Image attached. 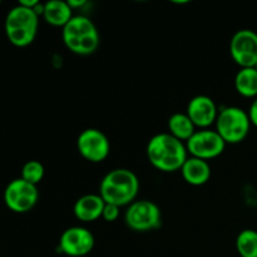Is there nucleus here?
<instances>
[{"label": "nucleus", "instance_id": "f257e3e1", "mask_svg": "<svg viewBox=\"0 0 257 257\" xmlns=\"http://www.w3.org/2000/svg\"><path fill=\"white\" fill-rule=\"evenodd\" d=\"M147 157L151 165L161 172L181 171L188 158L186 143L171 136L170 133H158L153 136L147 145Z\"/></svg>", "mask_w": 257, "mask_h": 257}, {"label": "nucleus", "instance_id": "f03ea898", "mask_svg": "<svg viewBox=\"0 0 257 257\" xmlns=\"http://www.w3.org/2000/svg\"><path fill=\"white\" fill-rule=\"evenodd\" d=\"M140 191V180L133 171L128 168H115L102 178L99 196L105 203L118 207L130 206L136 201Z\"/></svg>", "mask_w": 257, "mask_h": 257}, {"label": "nucleus", "instance_id": "7ed1b4c3", "mask_svg": "<svg viewBox=\"0 0 257 257\" xmlns=\"http://www.w3.org/2000/svg\"><path fill=\"white\" fill-rule=\"evenodd\" d=\"M63 43L77 55H90L100 43L99 32L94 23L84 15H74L62 30Z\"/></svg>", "mask_w": 257, "mask_h": 257}, {"label": "nucleus", "instance_id": "20e7f679", "mask_svg": "<svg viewBox=\"0 0 257 257\" xmlns=\"http://www.w3.org/2000/svg\"><path fill=\"white\" fill-rule=\"evenodd\" d=\"M4 29L8 40L14 47H28L37 38L39 29V15L33 9L17 4L8 12Z\"/></svg>", "mask_w": 257, "mask_h": 257}, {"label": "nucleus", "instance_id": "39448f33", "mask_svg": "<svg viewBox=\"0 0 257 257\" xmlns=\"http://www.w3.org/2000/svg\"><path fill=\"white\" fill-rule=\"evenodd\" d=\"M215 125L216 132L222 137L226 145H237L247 137L251 120L246 110L231 105L222 108L218 112Z\"/></svg>", "mask_w": 257, "mask_h": 257}, {"label": "nucleus", "instance_id": "423d86ee", "mask_svg": "<svg viewBox=\"0 0 257 257\" xmlns=\"http://www.w3.org/2000/svg\"><path fill=\"white\" fill-rule=\"evenodd\" d=\"M124 222L136 232H148L160 227L162 223V212L153 201L138 200L127 207Z\"/></svg>", "mask_w": 257, "mask_h": 257}, {"label": "nucleus", "instance_id": "0eeeda50", "mask_svg": "<svg viewBox=\"0 0 257 257\" xmlns=\"http://www.w3.org/2000/svg\"><path fill=\"white\" fill-rule=\"evenodd\" d=\"M39 200V191L35 185L23 178H15L8 183L4 191L5 206L15 213H27L34 208Z\"/></svg>", "mask_w": 257, "mask_h": 257}, {"label": "nucleus", "instance_id": "6e6552de", "mask_svg": "<svg viewBox=\"0 0 257 257\" xmlns=\"http://www.w3.org/2000/svg\"><path fill=\"white\" fill-rule=\"evenodd\" d=\"M226 142L222 140L216 130H200L186 142V148L191 157L210 161L222 155Z\"/></svg>", "mask_w": 257, "mask_h": 257}, {"label": "nucleus", "instance_id": "1a4fd4ad", "mask_svg": "<svg viewBox=\"0 0 257 257\" xmlns=\"http://www.w3.org/2000/svg\"><path fill=\"white\" fill-rule=\"evenodd\" d=\"M77 148L79 155L88 162L100 163L109 156L110 143L102 131L87 128L78 136Z\"/></svg>", "mask_w": 257, "mask_h": 257}, {"label": "nucleus", "instance_id": "9d476101", "mask_svg": "<svg viewBox=\"0 0 257 257\" xmlns=\"http://www.w3.org/2000/svg\"><path fill=\"white\" fill-rule=\"evenodd\" d=\"M94 236L88 228L73 226L63 231L58 251L68 257H85L94 248Z\"/></svg>", "mask_w": 257, "mask_h": 257}, {"label": "nucleus", "instance_id": "9b49d317", "mask_svg": "<svg viewBox=\"0 0 257 257\" xmlns=\"http://www.w3.org/2000/svg\"><path fill=\"white\" fill-rule=\"evenodd\" d=\"M230 54L240 68H253L257 63V33L237 30L230 40Z\"/></svg>", "mask_w": 257, "mask_h": 257}, {"label": "nucleus", "instance_id": "f8f14e48", "mask_svg": "<svg viewBox=\"0 0 257 257\" xmlns=\"http://www.w3.org/2000/svg\"><path fill=\"white\" fill-rule=\"evenodd\" d=\"M220 110L217 109L215 100L208 95H196L188 102L187 115L192 120L196 128L207 130L210 125L215 124Z\"/></svg>", "mask_w": 257, "mask_h": 257}, {"label": "nucleus", "instance_id": "ddd939ff", "mask_svg": "<svg viewBox=\"0 0 257 257\" xmlns=\"http://www.w3.org/2000/svg\"><path fill=\"white\" fill-rule=\"evenodd\" d=\"M105 202L99 193H89L78 198L73 207L74 216L82 222H94L98 218H102L103 208Z\"/></svg>", "mask_w": 257, "mask_h": 257}, {"label": "nucleus", "instance_id": "4468645a", "mask_svg": "<svg viewBox=\"0 0 257 257\" xmlns=\"http://www.w3.org/2000/svg\"><path fill=\"white\" fill-rule=\"evenodd\" d=\"M182 177L188 185L202 186L210 181L211 166L207 161L196 157H188L181 168Z\"/></svg>", "mask_w": 257, "mask_h": 257}, {"label": "nucleus", "instance_id": "2eb2a0df", "mask_svg": "<svg viewBox=\"0 0 257 257\" xmlns=\"http://www.w3.org/2000/svg\"><path fill=\"white\" fill-rule=\"evenodd\" d=\"M42 17L48 24L53 25V27L64 28L74 15H73V9L69 7L68 2L52 0V2L44 3Z\"/></svg>", "mask_w": 257, "mask_h": 257}, {"label": "nucleus", "instance_id": "dca6fc26", "mask_svg": "<svg viewBox=\"0 0 257 257\" xmlns=\"http://www.w3.org/2000/svg\"><path fill=\"white\" fill-rule=\"evenodd\" d=\"M168 133L181 142L186 143L196 132V125L187 113H175L168 118Z\"/></svg>", "mask_w": 257, "mask_h": 257}, {"label": "nucleus", "instance_id": "f3484780", "mask_svg": "<svg viewBox=\"0 0 257 257\" xmlns=\"http://www.w3.org/2000/svg\"><path fill=\"white\" fill-rule=\"evenodd\" d=\"M235 89L245 98H257V70L240 68L235 77Z\"/></svg>", "mask_w": 257, "mask_h": 257}, {"label": "nucleus", "instance_id": "a211bd4d", "mask_svg": "<svg viewBox=\"0 0 257 257\" xmlns=\"http://www.w3.org/2000/svg\"><path fill=\"white\" fill-rule=\"evenodd\" d=\"M236 250L241 257H257V231L242 230L236 237Z\"/></svg>", "mask_w": 257, "mask_h": 257}, {"label": "nucleus", "instance_id": "6ab92c4d", "mask_svg": "<svg viewBox=\"0 0 257 257\" xmlns=\"http://www.w3.org/2000/svg\"><path fill=\"white\" fill-rule=\"evenodd\" d=\"M44 166L39 162V161H28L22 168V176L20 178H23L27 182L32 183V185L38 186V183L43 180L44 177Z\"/></svg>", "mask_w": 257, "mask_h": 257}, {"label": "nucleus", "instance_id": "aec40b11", "mask_svg": "<svg viewBox=\"0 0 257 257\" xmlns=\"http://www.w3.org/2000/svg\"><path fill=\"white\" fill-rule=\"evenodd\" d=\"M120 213V207L115 205H110V203H105L104 208H103L102 218L107 222H114L118 220Z\"/></svg>", "mask_w": 257, "mask_h": 257}, {"label": "nucleus", "instance_id": "412c9836", "mask_svg": "<svg viewBox=\"0 0 257 257\" xmlns=\"http://www.w3.org/2000/svg\"><path fill=\"white\" fill-rule=\"evenodd\" d=\"M248 117H250L251 124H253L257 127V98H255L252 103L250 105V109H248Z\"/></svg>", "mask_w": 257, "mask_h": 257}, {"label": "nucleus", "instance_id": "4be33fe9", "mask_svg": "<svg viewBox=\"0 0 257 257\" xmlns=\"http://www.w3.org/2000/svg\"><path fill=\"white\" fill-rule=\"evenodd\" d=\"M39 0H20L18 4H20L22 7H25V8H29V9H35V7H37L38 4H39Z\"/></svg>", "mask_w": 257, "mask_h": 257}, {"label": "nucleus", "instance_id": "5701e85b", "mask_svg": "<svg viewBox=\"0 0 257 257\" xmlns=\"http://www.w3.org/2000/svg\"><path fill=\"white\" fill-rule=\"evenodd\" d=\"M68 4L72 8L73 10L77 9V8H82L85 4V0H68Z\"/></svg>", "mask_w": 257, "mask_h": 257}, {"label": "nucleus", "instance_id": "b1692460", "mask_svg": "<svg viewBox=\"0 0 257 257\" xmlns=\"http://www.w3.org/2000/svg\"><path fill=\"white\" fill-rule=\"evenodd\" d=\"M253 68H255V69L257 70V63H256V65H255V67H253Z\"/></svg>", "mask_w": 257, "mask_h": 257}]
</instances>
